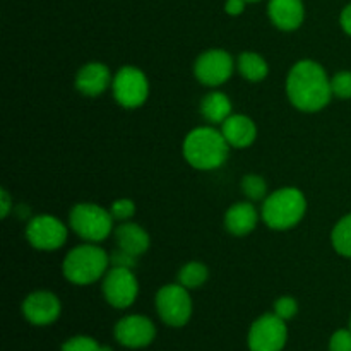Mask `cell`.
Wrapping results in <instances>:
<instances>
[{"instance_id": "22", "label": "cell", "mask_w": 351, "mask_h": 351, "mask_svg": "<svg viewBox=\"0 0 351 351\" xmlns=\"http://www.w3.org/2000/svg\"><path fill=\"white\" fill-rule=\"evenodd\" d=\"M209 271L202 263H187L178 271V283L187 290H195L208 281Z\"/></svg>"}, {"instance_id": "16", "label": "cell", "mask_w": 351, "mask_h": 351, "mask_svg": "<svg viewBox=\"0 0 351 351\" xmlns=\"http://www.w3.org/2000/svg\"><path fill=\"white\" fill-rule=\"evenodd\" d=\"M221 134L225 136L230 147L243 149L256 141L257 127L250 117L242 115V113H232L221 123Z\"/></svg>"}, {"instance_id": "26", "label": "cell", "mask_w": 351, "mask_h": 351, "mask_svg": "<svg viewBox=\"0 0 351 351\" xmlns=\"http://www.w3.org/2000/svg\"><path fill=\"white\" fill-rule=\"evenodd\" d=\"M110 213H112L113 219H117V221H129L134 213H136V204H134L132 199H117L112 208H110Z\"/></svg>"}, {"instance_id": "14", "label": "cell", "mask_w": 351, "mask_h": 351, "mask_svg": "<svg viewBox=\"0 0 351 351\" xmlns=\"http://www.w3.org/2000/svg\"><path fill=\"white\" fill-rule=\"evenodd\" d=\"M112 72L101 62H89V64L82 65L75 75L77 91L84 96H91V98L103 95L112 86Z\"/></svg>"}, {"instance_id": "2", "label": "cell", "mask_w": 351, "mask_h": 351, "mask_svg": "<svg viewBox=\"0 0 351 351\" xmlns=\"http://www.w3.org/2000/svg\"><path fill=\"white\" fill-rule=\"evenodd\" d=\"M230 144L221 130L213 127L192 129L184 139V158L191 167L197 170H216L225 165L228 158Z\"/></svg>"}, {"instance_id": "12", "label": "cell", "mask_w": 351, "mask_h": 351, "mask_svg": "<svg viewBox=\"0 0 351 351\" xmlns=\"http://www.w3.org/2000/svg\"><path fill=\"white\" fill-rule=\"evenodd\" d=\"M156 338V328L146 315H127L115 326V339L125 348H146Z\"/></svg>"}, {"instance_id": "32", "label": "cell", "mask_w": 351, "mask_h": 351, "mask_svg": "<svg viewBox=\"0 0 351 351\" xmlns=\"http://www.w3.org/2000/svg\"><path fill=\"white\" fill-rule=\"evenodd\" d=\"M0 206H2V218H7L12 204H10V195L7 194L5 189H2V192H0Z\"/></svg>"}, {"instance_id": "19", "label": "cell", "mask_w": 351, "mask_h": 351, "mask_svg": "<svg viewBox=\"0 0 351 351\" xmlns=\"http://www.w3.org/2000/svg\"><path fill=\"white\" fill-rule=\"evenodd\" d=\"M232 101L225 93L211 91L202 98L201 101V115L208 122L219 123L221 125L230 115H232Z\"/></svg>"}, {"instance_id": "25", "label": "cell", "mask_w": 351, "mask_h": 351, "mask_svg": "<svg viewBox=\"0 0 351 351\" xmlns=\"http://www.w3.org/2000/svg\"><path fill=\"white\" fill-rule=\"evenodd\" d=\"M331 89H332V96H336V98L350 99L351 98V72L343 71V72H338L336 75H332Z\"/></svg>"}, {"instance_id": "20", "label": "cell", "mask_w": 351, "mask_h": 351, "mask_svg": "<svg viewBox=\"0 0 351 351\" xmlns=\"http://www.w3.org/2000/svg\"><path fill=\"white\" fill-rule=\"evenodd\" d=\"M237 67H239L243 79L250 82L264 81L267 74H269V65H267L266 58L261 57L256 51H243V53H240L239 60H237Z\"/></svg>"}, {"instance_id": "4", "label": "cell", "mask_w": 351, "mask_h": 351, "mask_svg": "<svg viewBox=\"0 0 351 351\" xmlns=\"http://www.w3.org/2000/svg\"><path fill=\"white\" fill-rule=\"evenodd\" d=\"M110 256L98 247L96 243H84V245L74 247L71 252L65 256L62 264V273L65 280L71 283L86 287L99 278H103L108 271Z\"/></svg>"}, {"instance_id": "7", "label": "cell", "mask_w": 351, "mask_h": 351, "mask_svg": "<svg viewBox=\"0 0 351 351\" xmlns=\"http://www.w3.org/2000/svg\"><path fill=\"white\" fill-rule=\"evenodd\" d=\"M156 311L160 319L170 328H182L192 315V300L189 290L177 285H167L156 293Z\"/></svg>"}, {"instance_id": "18", "label": "cell", "mask_w": 351, "mask_h": 351, "mask_svg": "<svg viewBox=\"0 0 351 351\" xmlns=\"http://www.w3.org/2000/svg\"><path fill=\"white\" fill-rule=\"evenodd\" d=\"M115 239L119 243V249L125 250V252L132 254V256L139 257L149 249L151 239L147 235L146 230L136 223H122L117 226Z\"/></svg>"}, {"instance_id": "5", "label": "cell", "mask_w": 351, "mask_h": 351, "mask_svg": "<svg viewBox=\"0 0 351 351\" xmlns=\"http://www.w3.org/2000/svg\"><path fill=\"white\" fill-rule=\"evenodd\" d=\"M69 225L86 242H103L113 232V216L108 209L93 202H79L71 209Z\"/></svg>"}, {"instance_id": "23", "label": "cell", "mask_w": 351, "mask_h": 351, "mask_svg": "<svg viewBox=\"0 0 351 351\" xmlns=\"http://www.w3.org/2000/svg\"><path fill=\"white\" fill-rule=\"evenodd\" d=\"M242 192L250 201H261L267 192V184L261 175L250 173L242 178Z\"/></svg>"}, {"instance_id": "13", "label": "cell", "mask_w": 351, "mask_h": 351, "mask_svg": "<svg viewBox=\"0 0 351 351\" xmlns=\"http://www.w3.org/2000/svg\"><path fill=\"white\" fill-rule=\"evenodd\" d=\"M62 312L60 300L51 291H34L23 302V315L34 326H48L58 319Z\"/></svg>"}, {"instance_id": "21", "label": "cell", "mask_w": 351, "mask_h": 351, "mask_svg": "<svg viewBox=\"0 0 351 351\" xmlns=\"http://www.w3.org/2000/svg\"><path fill=\"white\" fill-rule=\"evenodd\" d=\"M331 243L339 256L351 259V213L336 223L331 233Z\"/></svg>"}, {"instance_id": "27", "label": "cell", "mask_w": 351, "mask_h": 351, "mask_svg": "<svg viewBox=\"0 0 351 351\" xmlns=\"http://www.w3.org/2000/svg\"><path fill=\"white\" fill-rule=\"evenodd\" d=\"M298 304L293 297H281L274 302V314L283 321H290L297 315Z\"/></svg>"}, {"instance_id": "29", "label": "cell", "mask_w": 351, "mask_h": 351, "mask_svg": "<svg viewBox=\"0 0 351 351\" xmlns=\"http://www.w3.org/2000/svg\"><path fill=\"white\" fill-rule=\"evenodd\" d=\"M110 263L113 267H125V269H134V266L137 264V257L132 254L125 252L122 249H117L115 252L110 256Z\"/></svg>"}, {"instance_id": "33", "label": "cell", "mask_w": 351, "mask_h": 351, "mask_svg": "<svg viewBox=\"0 0 351 351\" xmlns=\"http://www.w3.org/2000/svg\"><path fill=\"white\" fill-rule=\"evenodd\" d=\"M247 2H259V0H247Z\"/></svg>"}, {"instance_id": "8", "label": "cell", "mask_w": 351, "mask_h": 351, "mask_svg": "<svg viewBox=\"0 0 351 351\" xmlns=\"http://www.w3.org/2000/svg\"><path fill=\"white\" fill-rule=\"evenodd\" d=\"M26 239L31 247L45 252L60 249L67 240V226L51 215H38L26 226Z\"/></svg>"}, {"instance_id": "6", "label": "cell", "mask_w": 351, "mask_h": 351, "mask_svg": "<svg viewBox=\"0 0 351 351\" xmlns=\"http://www.w3.org/2000/svg\"><path fill=\"white\" fill-rule=\"evenodd\" d=\"M112 91L123 108H139L149 96V82L141 69L125 65L113 75Z\"/></svg>"}, {"instance_id": "34", "label": "cell", "mask_w": 351, "mask_h": 351, "mask_svg": "<svg viewBox=\"0 0 351 351\" xmlns=\"http://www.w3.org/2000/svg\"><path fill=\"white\" fill-rule=\"evenodd\" d=\"M350 329H351V319H350Z\"/></svg>"}, {"instance_id": "9", "label": "cell", "mask_w": 351, "mask_h": 351, "mask_svg": "<svg viewBox=\"0 0 351 351\" xmlns=\"http://www.w3.org/2000/svg\"><path fill=\"white\" fill-rule=\"evenodd\" d=\"M233 58L232 55L221 48H211L202 51L194 64V74L201 84L216 88L221 86L232 77L233 74Z\"/></svg>"}, {"instance_id": "30", "label": "cell", "mask_w": 351, "mask_h": 351, "mask_svg": "<svg viewBox=\"0 0 351 351\" xmlns=\"http://www.w3.org/2000/svg\"><path fill=\"white\" fill-rule=\"evenodd\" d=\"M245 3H249L247 0H226L225 2V10L228 16H240V14L245 10Z\"/></svg>"}, {"instance_id": "1", "label": "cell", "mask_w": 351, "mask_h": 351, "mask_svg": "<svg viewBox=\"0 0 351 351\" xmlns=\"http://www.w3.org/2000/svg\"><path fill=\"white\" fill-rule=\"evenodd\" d=\"M287 95L300 112H319L332 98L331 79L319 62L300 60L288 72Z\"/></svg>"}, {"instance_id": "17", "label": "cell", "mask_w": 351, "mask_h": 351, "mask_svg": "<svg viewBox=\"0 0 351 351\" xmlns=\"http://www.w3.org/2000/svg\"><path fill=\"white\" fill-rule=\"evenodd\" d=\"M259 213L252 202H237L226 211L225 226L232 235L245 237L256 230Z\"/></svg>"}, {"instance_id": "11", "label": "cell", "mask_w": 351, "mask_h": 351, "mask_svg": "<svg viewBox=\"0 0 351 351\" xmlns=\"http://www.w3.org/2000/svg\"><path fill=\"white\" fill-rule=\"evenodd\" d=\"M103 295L105 300L115 308H127L136 302L139 295V283L132 269L112 267L103 276Z\"/></svg>"}, {"instance_id": "28", "label": "cell", "mask_w": 351, "mask_h": 351, "mask_svg": "<svg viewBox=\"0 0 351 351\" xmlns=\"http://www.w3.org/2000/svg\"><path fill=\"white\" fill-rule=\"evenodd\" d=\"M329 351H351V329H339L329 339Z\"/></svg>"}, {"instance_id": "15", "label": "cell", "mask_w": 351, "mask_h": 351, "mask_svg": "<svg viewBox=\"0 0 351 351\" xmlns=\"http://www.w3.org/2000/svg\"><path fill=\"white\" fill-rule=\"evenodd\" d=\"M267 14L278 29L295 31L304 23L305 5L302 0H269Z\"/></svg>"}, {"instance_id": "24", "label": "cell", "mask_w": 351, "mask_h": 351, "mask_svg": "<svg viewBox=\"0 0 351 351\" xmlns=\"http://www.w3.org/2000/svg\"><path fill=\"white\" fill-rule=\"evenodd\" d=\"M62 351H113L110 346L99 345L89 336H74L62 345Z\"/></svg>"}, {"instance_id": "31", "label": "cell", "mask_w": 351, "mask_h": 351, "mask_svg": "<svg viewBox=\"0 0 351 351\" xmlns=\"http://www.w3.org/2000/svg\"><path fill=\"white\" fill-rule=\"evenodd\" d=\"M339 24H341L343 31L351 36V3H348V5L343 9L341 16H339Z\"/></svg>"}, {"instance_id": "10", "label": "cell", "mask_w": 351, "mask_h": 351, "mask_svg": "<svg viewBox=\"0 0 351 351\" xmlns=\"http://www.w3.org/2000/svg\"><path fill=\"white\" fill-rule=\"evenodd\" d=\"M287 321L276 314H264L257 319L249 331L250 351H281L287 345Z\"/></svg>"}, {"instance_id": "3", "label": "cell", "mask_w": 351, "mask_h": 351, "mask_svg": "<svg viewBox=\"0 0 351 351\" xmlns=\"http://www.w3.org/2000/svg\"><path fill=\"white\" fill-rule=\"evenodd\" d=\"M307 211V199L297 187H281L266 197L261 216L271 230H290L302 221Z\"/></svg>"}]
</instances>
